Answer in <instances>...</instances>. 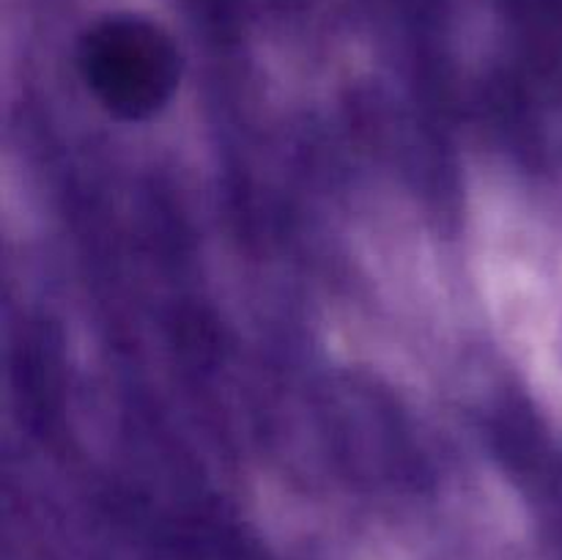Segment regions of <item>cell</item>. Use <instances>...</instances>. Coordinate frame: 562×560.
I'll list each match as a JSON object with an SVG mask.
<instances>
[{
	"mask_svg": "<svg viewBox=\"0 0 562 560\" xmlns=\"http://www.w3.org/2000/svg\"><path fill=\"white\" fill-rule=\"evenodd\" d=\"M77 69L99 108L121 121H146L173 99L181 82V53L159 22L110 14L82 33Z\"/></svg>",
	"mask_w": 562,
	"mask_h": 560,
	"instance_id": "obj_1",
	"label": "cell"
}]
</instances>
